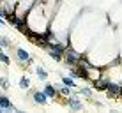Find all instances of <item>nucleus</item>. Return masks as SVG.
<instances>
[{"label": "nucleus", "instance_id": "39448f33", "mask_svg": "<svg viewBox=\"0 0 122 113\" xmlns=\"http://www.w3.org/2000/svg\"><path fill=\"white\" fill-rule=\"evenodd\" d=\"M16 55H18V60L21 62H30V55H28V51H25V49H16Z\"/></svg>", "mask_w": 122, "mask_h": 113}, {"label": "nucleus", "instance_id": "20e7f679", "mask_svg": "<svg viewBox=\"0 0 122 113\" xmlns=\"http://www.w3.org/2000/svg\"><path fill=\"white\" fill-rule=\"evenodd\" d=\"M0 106H2L4 110H12V111L16 110V108H14V106L11 104V101H9V99L5 97V95H0Z\"/></svg>", "mask_w": 122, "mask_h": 113}, {"label": "nucleus", "instance_id": "ddd939ff", "mask_svg": "<svg viewBox=\"0 0 122 113\" xmlns=\"http://www.w3.org/2000/svg\"><path fill=\"white\" fill-rule=\"evenodd\" d=\"M0 87H2V88H9V81H7V78H2L0 79Z\"/></svg>", "mask_w": 122, "mask_h": 113}, {"label": "nucleus", "instance_id": "f3484780", "mask_svg": "<svg viewBox=\"0 0 122 113\" xmlns=\"http://www.w3.org/2000/svg\"><path fill=\"white\" fill-rule=\"evenodd\" d=\"M0 23H4V18H2V11H0Z\"/></svg>", "mask_w": 122, "mask_h": 113}, {"label": "nucleus", "instance_id": "dca6fc26", "mask_svg": "<svg viewBox=\"0 0 122 113\" xmlns=\"http://www.w3.org/2000/svg\"><path fill=\"white\" fill-rule=\"evenodd\" d=\"M80 92H81L83 95H90V88H81Z\"/></svg>", "mask_w": 122, "mask_h": 113}, {"label": "nucleus", "instance_id": "9b49d317", "mask_svg": "<svg viewBox=\"0 0 122 113\" xmlns=\"http://www.w3.org/2000/svg\"><path fill=\"white\" fill-rule=\"evenodd\" d=\"M28 87H30V79H28V78H21V79H20V88L27 90Z\"/></svg>", "mask_w": 122, "mask_h": 113}, {"label": "nucleus", "instance_id": "a211bd4d", "mask_svg": "<svg viewBox=\"0 0 122 113\" xmlns=\"http://www.w3.org/2000/svg\"><path fill=\"white\" fill-rule=\"evenodd\" d=\"M0 113H4V108H2V106H0Z\"/></svg>", "mask_w": 122, "mask_h": 113}, {"label": "nucleus", "instance_id": "f257e3e1", "mask_svg": "<svg viewBox=\"0 0 122 113\" xmlns=\"http://www.w3.org/2000/svg\"><path fill=\"white\" fill-rule=\"evenodd\" d=\"M64 46H60V44H53V46H50V57L53 58V60H62V55H64Z\"/></svg>", "mask_w": 122, "mask_h": 113}, {"label": "nucleus", "instance_id": "2eb2a0df", "mask_svg": "<svg viewBox=\"0 0 122 113\" xmlns=\"http://www.w3.org/2000/svg\"><path fill=\"white\" fill-rule=\"evenodd\" d=\"M0 46H4V48H5V46H9V43H7L5 37H0Z\"/></svg>", "mask_w": 122, "mask_h": 113}, {"label": "nucleus", "instance_id": "423d86ee", "mask_svg": "<svg viewBox=\"0 0 122 113\" xmlns=\"http://www.w3.org/2000/svg\"><path fill=\"white\" fill-rule=\"evenodd\" d=\"M67 104H69V108H73V110H81V108H83V104L80 103L78 99H74V97L67 99Z\"/></svg>", "mask_w": 122, "mask_h": 113}, {"label": "nucleus", "instance_id": "9d476101", "mask_svg": "<svg viewBox=\"0 0 122 113\" xmlns=\"http://www.w3.org/2000/svg\"><path fill=\"white\" fill-rule=\"evenodd\" d=\"M36 74H37V76H39L41 79H43V81H44L46 78H48V73H46L43 67H37V69H36Z\"/></svg>", "mask_w": 122, "mask_h": 113}, {"label": "nucleus", "instance_id": "6e6552de", "mask_svg": "<svg viewBox=\"0 0 122 113\" xmlns=\"http://www.w3.org/2000/svg\"><path fill=\"white\" fill-rule=\"evenodd\" d=\"M44 94L48 95V97H55V95H57V90L53 88V85L46 83V87H44Z\"/></svg>", "mask_w": 122, "mask_h": 113}, {"label": "nucleus", "instance_id": "f03ea898", "mask_svg": "<svg viewBox=\"0 0 122 113\" xmlns=\"http://www.w3.org/2000/svg\"><path fill=\"white\" fill-rule=\"evenodd\" d=\"M64 60L67 62L69 65H76V64H80V57L76 55L74 51H71V49H67V51H64Z\"/></svg>", "mask_w": 122, "mask_h": 113}, {"label": "nucleus", "instance_id": "1a4fd4ad", "mask_svg": "<svg viewBox=\"0 0 122 113\" xmlns=\"http://www.w3.org/2000/svg\"><path fill=\"white\" fill-rule=\"evenodd\" d=\"M62 83H64L66 87H69V88H74V87H76V83L73 81V78H67V76L62 78Z\"/></svg>", "mask_w": 122, "mask_h": 113}, {"label": "nucleus", "instance_id": "0eeeda50", "mask_svg": "<svg viewBox=\"0 0 122 113\" xmlns=\"http://www.w3.org/2000/svg\"><path fill=\"white\" fill-rule=\"evenodd\" d=\"M73 76H80V78H89V71L85 67H78L73 71Z\"/></svg>", "mask_w": 122, "mask_h": 113}, {"label": "nucleus", "instance_id": "f8f14e48", "mask_svg": "<svg viewBox=\"0 0 122 113\" xmlns=\"http://www.w3.org/2000/svg\"><path fill=\"white\" fill-rule=\"evenodd\" d=\"M0 62H4V64H9V57L5 55V53L0 49Z\"/></svg>", "mask_w": 122, "mask_h": 113}, {"label": "nucleus", "instance_id": "7ed1b4c3", "mask_svg": "<svg viewBox=\"0 0 122 113\" xmlns=\"http://www.w3.org/2000/svg\"><path fill=\"white\" fill-rule=\"evenodd\" d=\"M34 103L46 104V103H48V95H46L44 92H36V94H34Z\"/></svg>", "mask_w": 122, "mask_h": 113}, {"label": "nucleus", "instance_id": "4468645a", "mask_svg": "<svg viewBox=\"0 0 122 113\" xmlns=\"http://www.w3.org/2000/svg\"><path fill=\"white\" fill-rule=\"evenodd\" d=\"M60 94H62V95H69V87L64 85V88H60Z\"/></svg>", "mask_w": 122, "mask_h": 113}]
</instances>
